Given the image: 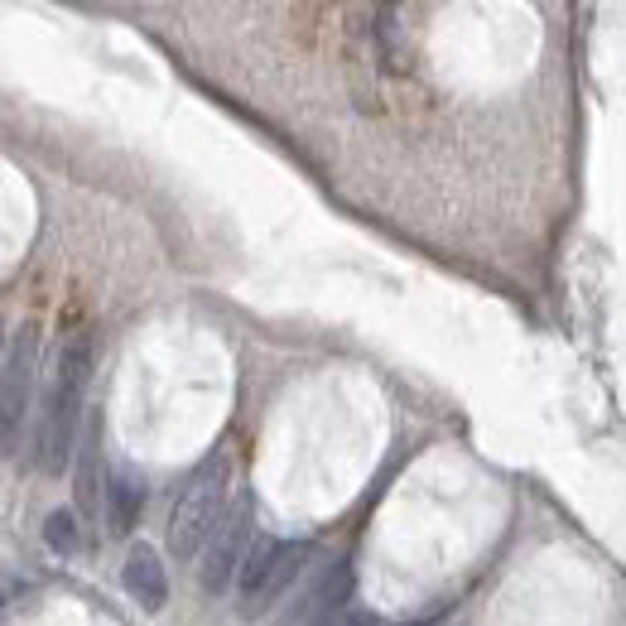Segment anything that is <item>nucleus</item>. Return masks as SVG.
<instances>
[{"mask_svg":"<svg viewBox=\"0 0 626 626\" xmlns=\"http://www.w3.org/2000/svg\"><path fill=\"white\" fill-rule=\"evenodd\" d=\"M87 381H92V338H87V333H73V338L59 348L53 386H49V400H43V424H39L43 473H63V463H68L77 420H83Z\"/></svg>","mask_w":626,"mask_h":626,"instance_id":"f257e3e1","label":"nucleus"},{"mask_svg":"<svg viewBox=\"0 0 626 626\" xmlns=\"http://www.w3.org/2000/svg\"><path fill=\"white\" fill-rule=\"evenodd\" d=\"M227 487H231V458L227 453H212L188 487L178 491L174 511H170V554L184 564V559H198L208 550V540L217 535L222 525V501H227Z\"/></svg>","mask_w":626,"mask_h":626,"instance_id":"f03ea898","label":"nucleus"},{"mask_svg":"<svg viewBox=\"0 0 626 626\" xmlns=\"http://www.w3.org/2000/svg\"><path fill=\"white\" fill-rule=\"evenodd\" d=\"M309 564V544H285L271 535H255L251 554L241 564V617H261L271 612V602H279V592L299 578V568Z\"/></svg>","mask_w":626,"mask_h":626,"instance_id":"7ed1b4c3","label":"nucleus"},{"mask_svg":"<svg viewBox=\"0 0 626 626\" xmlns=\"http://www.w3.org/2000/svg\"><path fill=\"white\" fill-rule=\"evenodd\" d=\"M251 535H255V506H251V497H237L227 506V516H222L217 535H212L208 550H203V568H198L203 592H222L231 578H241V564L255 544Z\"/></svg>","mask_w":626,"mask_h":626,"instance_id":"20e7f679","label":"nucleus"},{"mask_svg":"<svg viewBox=\"0 0 626 626\" xmlns=\"http://www.w3.org/2000/svg\"><path fill=\"white\" fill-rule=\"evenodd\" d=\"M35 376H39V323L15 328L5 348V453H15L20 439V420L29 415V400H35Z\"/></svg>","mask_w":626,"mask_h":626,"instance_id":"39448f33","label":"nucleus"},{"mask_svg":"<svg viewBox=\"0 0 626 626\" xmlns=\"http://www.w3.org/2000/svg\"><path fill=\"white\" fill-rule=\"evenodd\" d=\"M126 592L145 612H164V602H170V574H164V559L154 544H136L126 554Z\"/></svg>","mask_w":626,"mask_h":626,"instance_id":"423d86ee","label":"nucleus"},{"mask_svg":"<svg viewBox=\"0 0 626 626\" xmlns=\"http://www.w3.org/2000/svg\"><path fill=\"white\" fill-rule=\"evenodd\" d=\"M140 506H145V487L130 483V477H111L107 487V521L116 535H130V525L140 521Z\"/></svg>","mask_w":626,"mask_h":626,"instance_id":"0eeeda50","label":"nucleus"},{"mask_svg":"<svg viewBox=\"0 0 626 626\" xmlns=\"http://www.w3.org/2000/svg\"><path fill=\"white\" fill-rule=\"evenodd\" d=\"M43 540H49L53 554H77V521H73V511H49V521H43Z\"/></svg>","mask_w":626,"mask_h":626,"instance_id":"6e6552de","label":"nucleus"},{"mask_svg":"<svg viewBox=\"0 0 626 626\" xmlns=\"http://www.w3.org/2000/svg\"><path fill=\"white\" fill-rule=\"evenodd\" d=\"M92 467H97V453H87V458H83V473H77V501H83L87 516H97V511H102V497H97Z\"/></svg>","mask_w":626,"mask_h":626,"instance_id":"1a4fd4ad","label":"nucleus"},{"mask_svg":"<svg viewBox=\"0 0 626 626\" xmlns=\"http://www.w3.org/2000/svg\"><path fill=\"white\" fill-rule=\"evenodd\" d=\"M348 626H376V622H372V617H362V612H352V622H348Z\"/></svg>","mask_w":626,"mask_h":626,"instance_id":"9d476101","label":"nucleus"}]
</instances>
